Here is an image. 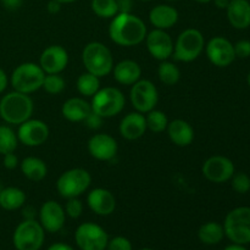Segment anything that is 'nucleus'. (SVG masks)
<instances>
[{
	"label": "nucleus",
	"mask_w": 250,
	"mask_h": 250,
	"mask_svg": "<svg viewBox=\"0 0 250 250\" xmlns=\"http://www.w3.org/2000/svg\"><path fill=\"white\" fill-rule=\"evenodd\" d=\"M207 55L210 62L217 67H226L236 59L233 44L224 37H214L207 45Z\"/></svg>",
	"instance_id": "obj_13"
},
{
	"label": "nucleus",
	"mask_w": 250,
	"mask_h": 250,
	"mask_svg": "<svg viewBox=\"0 0 250 250\" xmlns=\"http://www.w3.org/2000/svg\"><path fill=\"white\" fill-rule=\"evenodd\" d=\"M44 229L36 220H24L14 232V246L17 250H39L44 243Z\"/></svg>",
	"instance_id": "obj_9"
},
{
	"label": "nucleus",
	"mask_w": 250,
	"mask_h": 250,
	"mask_svg": "<svg viewBox=\"0 0 250 250\" xmlns=\"http://www.w3.org/2000/svg\"><path fill=\"white\" fill-rule=\"evenodd\" d=\"M167 134L177 146H188L194 141V129L185 120H173L167 125Z\"/></svg>",
	"instance_id": "obj_23"
},
{
	"label": "nucleus",
	"mask_w": 250,
	"mask_h": 250,
	"mask_svg": "<svg viewBox=\"0 0 250 250\" xmlns=\"http://www.w3.org/2000/svg\"><path fill=\"white\" fill-rule=\"evenodd\" d=\"M100 89V80L90 72H84L78 77L77 90L84 97H93Z\"/></svg>",
	"instance_id": "obj_29"
},
{
	"label": "nucleus",
	"mask_w": 250,
	"mask_h": 250,
	"mask_svg": "<svg viewBox=\"0 0 250 250\" xmlns=\"http://www.w3.org/2000/svg\"><path fill=\"white\" fill-rule=\"evenodd\" d=\"M1 4L9 11H15L21 7L22 0H1Z\"/></svg>",
	"instance_id": "obj_42"
},
{
	"label": "nucleus",
	"mask_w": 250,
	"mask_h": 250,
	"mask_svg": "<svg viewBox=\"0 0 250 250\" xmlns=\"http://www.w3.org/2000/svg\"><path fill=\"white\" fill-rule=\"evenodd\" d=\"M93 12L102 19H112L119 14L116 0H92Z\"/></svg>",
	"instance_id": "obj_31"
},
{
	"label": "nucleus",
	"mask_w": 250,
	"mask_h": 250,
	"mask_svg": "<svg viewBox=\"0 0 250 250\" xmlns=\"http://www.w3.org/2000/svg\"><path fill=\"white\" fill-rule=\"evenodd\" d=\"M92 176L84 168H71L65 171L56 182V189L66 199L78 198L89 188Z\"/></svg>",
	"instance_id": "obj_8"
},
{
	"label": "nucleus",
	"mask_w": 250,
	"mask_h": 250,
	"mask_svg": "<svg viewBox=\"0 0 250 250\" xmlns=\"http://www.w3.org/2000/svg\"><path fill=\"white\" fill-rule=\"evenodd\" d=\"M167 1H176V0H167Z\"/></svg>",
	"instance_id": "obj_54"
},
{
	"label": "nucleus",
	"mask_w": 250,
	"mask_h": 250,
	"mask_svg": "<svg viewBox=\"0 0 250 250\" xmlns=\"http://www.w3.org/2000/svg\"><path fill=\"white\" fill-rule=\"evenodd\" d=\"M141 250H154V249H150V248H143V249H141Z\"/></svg>",
	"instance_id": "obj_52"
},
{
	"label": "nucleus",
	"mask_w": 250,
	"mask_h": 250,
	"mask_svg": "<svg viewBox=\"0 0 250 250\" xmlns=\"http://www.w3.org/2000/svg\"><path fill=\"white\" fill-rule=\"evenodd\" d=\"M82 61L87 72L97 77H104L114 68V58L107 46L100 42H92L84 46L82 51Z\"/></svg>",
	"instance_id": "obj_3"
},
{
	"label": "nucleus",
	"mask_w": 250,
	"mask_h": 250,
	"mask_svg": "<svg viewBox=\"0 0 250 250\" xmlns=\"http://www.w3.org/2000/svg\"><path fill=\"white\" fill-rule=\"evenodd\" d=\"M129 99L137 111L146 114L155 109L159 102V93L151 81L139 80L132 84Z\"/></svg>",
	"instance_id": "obj_11"
},
{
	"label": "nucleus",
	"mask_w": 250,
	"mask_h": 250,
	"mask_svg": "<svg viewBox=\"0 0 250 250\" xmlns=\"http://www.w3.org/2000/svg\"><path fill=\"white\" fill-rule=\"evenodd\" d=\"M126 99L124 93L115 87H105L99 89L92 99V111L102 116L103 119H110L124 110Z\"/></svg>",
	"instance_id": "obj_6"
},
{
	"label": "nucleus",
	"mask_w": 250,
	"mask_h": 250,
	"mask_svg": "<svg viewBox=\"0 0 250 250\" xmlns=\"http://www.w3.org/2000/svg\"><path fill=\"white\" fill-rule=\"evenodd\" d=\"M48 250H75L72 247H70L68 244L65 243H55L53 246H50Z\"/></svg>",
	"instance_id": "obj_46"
},
{
	"label": "nucleus",
	"mask_w": 250,
	"mask_h": 250,
	"mask_svg": "<svg viewBox=\"0 0 250 250\" xmlns=\"http://www.w3.org/2000/svg\"><path fill=\"white\" fill-rule=\"evenodd\" d=\"M45 72L34 62H24L17 66L11 75V85L16 92L31 94L41 89Z\"/></svg>",
	"instance_id": "obj_4"
},
{
	"label": "nucleus",
	"mask_w": 250,
	"mask_h": 250,
	"mask_svg": "<svg viewBox=\"0 0 250 250\" xmlns=\"http://www.w3.org/2000/svg\"><path fill=\"white\" fill-rule=\"evenodd\" d=\"M226 10L229 23L234 28L244 29L250 26V2L248 0H231Z\"/></svg>",
	"instance_id": "obj_21"
},
{
	"label": "nucleus",
	"mask_w": 250,
	"mask_h": 250,
	"mask_svg": "<svg viewBox=\"0 0 250 250\" xmlns=\"http://www.w3.org/2000/svg\"><path fill=\"white\" fill-rule=\"evenodd\" d=\"M158 76L159 80H160L161 83H164V84L175 85L176 83L180 81L181 72L180 68H178L175 63L165 60L159 65Z\"/></svg>",
	"instance_id": "obj_30"
},
{
	"label": "nucleus",
	"mask_w": 250,
	"mask_h": 250,
	"mask_svg": "<svg viewBox=\"0 0 250 250\" xmlns=\"http://www.w3.org/2000/svg\"><path fill=\"white\" fill-rule=\"evenodd\" d=\"M7 82H9V81H7L6 73H5V71L2 70V68H0V94L6 89Z\"/></svg>",
	"instance_id": "obj_45"
},
{
	"label": "nucleus",
	"mask_w": 250,
	"mask_h": 250,
	"mask_svg": "<svg viewBox=\"0 0 250 250\" xmlns=\"http://www.w3.org/2000/svg\"><path fill=\"white\" fill-rule=\"evenodd\" d=\"M225 236L224 226H221L217 222H207L202 225L198 231V238L202 243L208 246H214L220 243Z\"/></svg>",
	"instance_id": "obj_28"
},
{
	"label": "nucleus",
	"mask_w": 250,
	"mask_h": 250,
	"mask_svg": "<svg viewBox=\"0 0 250 250\" xmlns=\"http://www.w3.org/2000/svg\"><path fill=\"white\" fill-rule=\"evenodd\" d=\"M203 175L214 183L226 182L234 175V165L226 156H211L203 165Z\"/></svg>",
	"instance_id": "obj_14"
},
{
	"label": "nucleus",
	"mask_w": 250,
	"mask_h": 250,
	"mask_svg": "<svg viewBox=\"0 0 250 250\" xmlns=\"http://www.w3.org/2000/svg\"><path fill=\"white\" fill-rule=\"evenodd\" d=\"M195 1H198V2H202V4H208V2L212 1V0H195Z\"/></svg>",
	"instance_id": "obj_50"
},
{
	"label": "nucleus",
	"mask_w": 250,
	"mask_h": 250,
	"mask_svg": "<svg viewBox=\"0 0 250 250\" xmlns=\"http://www.w3.org/2000/svg\"><path fill=\"white\" fill-rule=\"evenodd\" d=\"M114 78L124 85H132L141 80L142 68L138 62L133 60H122L112 68Z\"/></svg>",
	"instance_id": "obj_24"
},
{
	"label": "nucleus",
	"mask_w": 250,
	"mask_h": 250,
	"mask_svg": "<svg viewBox=\"0 0 250 250\" xmlns=\"http://www.w3.org/2000/svg\"><path fill=\"white\" fill-rule=\"evenodd\" d=\"M21 171L26 178L34 181V182H39L45 178L46 173H48V167L42 159L36 158V156H28L22 160Z\"/></svg>",
	"instance_id": "obj_26"
},
{
	"label": "nucleus",
	"mask_w": 250,
	"mask_h": 250,
	"mask_svg": "<svg viewBox=\"0 0 250 250\" xmlns=\"http://www.w3.org/2000/svg\"><path fill=\"white\" fill-rule=\"evenodd\" d=\"M146 129H148V127H146V116L138 111L126 115L121 120L119 127L120 134L127 141L139 139L144 136Z\"/></svg>",
	"instance_id": "obj_20"
},
{
	"label": "nucleus",
	"mask_w": 250,
	"mask_h": 250,
	"mask_svg": "<svg viewBox=\"0 0 250 250\" xmlns=\"http://www.w3.org/2000/svg\"><path fill=\"white\" fill-rule=\"evenodd\" d=\"M61 2H59L58 0H49V2L46 4V10H48L50 14L55 15V14H59L61 10Z\"/></svg>",
	"instance_id": "obj_43"
},
{
	"label": "nucleus",
	"mask_w": 250,
	"mask_h": 250,
	"mask_svg": "<svg viewBox=\"0 0 250 250\" xmlns=\"http://www.w3.org/2000/svg\"><path fill=\"white\" fill-rule=\"evenodd\" d=\"M109 37L117 45H138L146 39V26L136 15L117 14L109 26Z\"/></svg>",
	"instance_id": "obj_1"
},
{
	"label": "nucleus",
	"mask_w": 250,
	"mask_h": 250,
	"mask_svg": "<svg viewBox=\"0 0 250 250\" xmlns=\"http://www.w3.org/2000/svg\"><path fill=\"white\" fill-rule=\"evenodd\" d=\"M65 212L71 219H78L83 212V204L78 198H70L65 205Z\"/></svg>",
	"instance_id": "obj_36"
},
{
	"label": "nucleus",
	"mask_w": 250,
	"mask_h": 250,
	"mask_svg": "<svg viewBox=\"0 0 250 250\" xmlns=\"http://www.w3.org/2000/svg\"><path fill=\"white\" fill-rule=\"evenodd\" d=\"M58 1L61 2V4H70V2L77 1V0H58Z\"/></svg>",
	"instance_id": "obj_49"
},
{
	"label": "nucleus",
	"mask_w": 250,
	"mask_h": 250,
	"mask_svg": "<svg viewBox=\"0 0 250 250\" xmlns=\"http://www.w3.org/2000/svg\"><path fill=\"white\" fill-rule=\"evenodd\" d=\"M149 21L155 28L168 29L178 21V11L170 5H156L149 12Z\"/></svg>",
	"instance_id": "obj_22"
},
{
	"label": "nucleus",
	"mask_w": 250,
	"mask_h": 250,
	"mask_svg": "<svg viewBox=\"0 0 250 250\" xmlns=\"http://www.w3.org/2000/svg\"><path fill=\"white\" fill-rule=\"evenodd\" d=\"M247 81H248V84L250 85V72H249V75H248V78H247Z\"/></svg>",
	"instance_id": "obj_51"
},
{
	"label": "nucleus",
	"mask_w": 250,
	"mask_h": 250,
	"mask_svg": "<svg viewBox=\"0 0 250 250\" xmlns=\"http://www.w3.org/2000/svg\"><path fill=\"white\" fill-rule=\"evenodd\" d=\"M89 209L99 216L111 215L116 209V199L110 190L105 188H95L87 197Z\"/></svg>",
	"instance_id": "obj_19"
},
{
	"label": "nucleus",
	"mask_w": 250,
	"mask_h": 250,
	"mask_svg": "<svg viewBox=\"0 0 250 250\" xmlns=\"http://www.w3.org/2000/svg\"><path fill=\"white\" fill-rule=\"evenodd\" d=\"M224 250H247L244 247H242L241 244H233V246H229L227 248H225Z\"/></svg>",
	"instance_id": "obj_48"
},
{
	"label": "nucleus",
	"mask_w": 250,
	"mask_h": 250,
	"mask_svg": "<svg viewBox=\"0 0 250 250\" xmlns=\"http://www.w3.org/2000/svg\"><path fill=\"white\" fill-rule=\"evenodd\" d=\"M146 49L154 59L160 61L167 60L173 54V42L170 34L164 29L155 28L146 33Z\"/></svg>",
	"instance_id": "obj_15"
},
{
	"label": "nucleus",
	"mask_w": 250,
	"mask_h": 250,
	"mask_svg": "<svg viewBox=\"0 0 250 250\" xmlns=\"http://www.w3.org/2000/svg\"><path fill=\"white\" fill-rule=\"evenodd\" d=\"M49 138V127L41 120H27L20 125L17 139L26 146H39Z\"/></svg>",
	"instance_id": "obj_12"
},
{
	"label": "nucleus",
	"mask_w": 250,
	"mask_h": 250,
	"mask_svg": "<svg viewBox=\"0 0 250 250\" xmlns=\"http://www.w3.org/2000/svg\"><path fill=\"white\" fill-rule=\"evenodd\" d=\"M84 125L88 127V128L90 129H98L102 127V124H103V117L99 116L98 114H95V112L90 111V114L88 115L87 117L84 119Z\"/></svg>",
	"instance_id": "obj_39"
},
{
	"label": "nucleus",
	"mask_w": 250,
	"mask_h": 250,
	"mask_svg": "<svg viewBox=\"0 0 250 250\" xmlns=\"http://www.w3.org/2000/svg\"><path fill=\"white\" fill-rule=\"evenodd\" d=\"M66 87L65 80L61 77L59 73H51V75H45L43 81V88L49 94H59L62 92Z\"/></svg>",
	"instance_id": "obj_34"
},
{
	"label": "nucleus",
	"mask_w": 250,
	"mask_h": 250,
	"mask_svg": "<svg viewBox=\"0 0 250 250\" xmlns=\"http://www.w3.org/2000/svg\"><path fill=\"white\" fill-rule=\"evenodd\" d=\"M232 187L237 193L244 194L250 189V178L243 172L236 173L232 176Z\"/></svg>",
	"instance_id": "obj_35"
},
{
	"label": "nucleus",
	"mask_w": 250,
	"mask_h": 250,
	"mask_svg": "<svg viewBox=\"0 0 250 250\" xmlns=\"http://www.w3.org/2000/svg\"><path fill=\"white\" fill-rule=\"evenodd\" d=\"M141 1H150V0H141Z\"/></svg>",
	"instance_id": "obj_53"
},
{
	"label": "nucleus",
	"mask_w": 250,
	"mask_h": 250,
	"mask_svg": "<svg viewBox=\"0 0 250 250\" xmlns=\"http://www.w3.org/2000/svg\"><path fill=\"white\" fill-rule=\"evenodd\" d=\"M92 111V106L82 98H70L63 103L61 114L71 122H83Z\"/></svg>",
	"instance_id": "obj_25"
},
{
	"label": "nucleus",
	"mask_w": 250,
	"mask_h": 250,
	"mask_svg": "<svg viewBox=\"0 0 250 250\" xmlns=\"http://www.w3.org/2000/svg\"><path fill=\"white\" fill-rule=\"evenodd\" d=\"M233 48H234V54H236V58L246 59L250 56V42L249 41L237 42V44H234Z\"/></svg>",
	"instance_id": "obj_38"
},
{
	"label": "nucleus",
	"mask_w": 250,
	"mask_h": 250,
	"mask_svg": "<svg viewBox=\"0 0 250 250\" xmlns=\"http://www.w3.org/2000/svg\"><path fill=\"white\" fill-rule=\"evenodd\" d=\"M36 209L33 207H26L22 211V216L24 217V220H36Z\"/></svg>",
	"instance_id": "obj_44"
},
{
	"label": "nucleus",
	"mask_w": 250,
	"mask_h": 250,
	"mask_svg": "<svg viewBox=\"0 0 250 250\" xmlns=\"http://www.w3.org/2000/svg\"><path fill=\"white\" fill-rule=\"evenodd\" d=\"M146 114H148L146 116V127L151 132H154V133H161V132H164L167 128L168 120L165 112L154 109L151 111L146 112Z\"/></svg>",
	"instance_id": "obj_33"
},
{
	"label": "nucleus",
	"mask_w": 250,
	"mask_h": 250,
	"mask_svg": "<svg viewBox=\"0 0 250 250\" xmlns=\"http://www.w3.org/2000/svg\"><path fill=\"white\" fill-rule=\"evenodd\" d=\"M75 241L81 250H105L109 236L99 225L84 222L76 229Z\"/></svg>",
	"instance_id": "obj_10"
},
{
	"label": "nucleus",
	"mask_w": 250,
	"mask_h": 250,
	"mask_svg": "<svg viewBox=\"0 0 250 250\" xmlns=\"http://www.w3.org/2000/svg\"><path fill=\"white\" fill-rule=\"evenodd\" d=\"M19 165V158L14 153L5 154L4 155V166L7 170H14Z\"/></svg>",
	"instance_id": "obj_40"
},
{
	"label": "nucleus",
	"mask_w": 250,
	"mask_h": 250,
	"mask_svg": "<svg viewBox=\"0 0 250 250\" xmlns=\"http://www.w3.org/2000/svg\"><path fill=\"white\" fill-rule=\"evenodd\" d=\"M26 203V194L22 189L17 187L2 188L0 192V207L7 211L22 208Z\"/></svg>",
	"instance_id": "obj_27"
},
{
	"label": "nucleus",
	"mask_w": 250,
	"mask_h": 250,
	"mask_svg": "<svg viewBox=\"0 0 250 250\" xmlns=\"http://www.w3.org/2000/svg\"><path fill=\"white\" fill-rule=\"evenodd\" d=\"M66 212L65 209L55 200H49L42 205L39 210V224L44 231L55 233L59 232L65 225Z\"/></svg>",
	"instance_id": "obj_16"
},
{
	"label": "nucleus",
	"mask_w": 250,
	"mask_h": 250,
	"mask_svg": "<svg viewBox=\"0 0 250 250\" xmlns=\"http://www.w3.org/2000/svg\"><path fill=\"white\" fill-rule=\"evenodd\" d=\"M107 250H132V244L126 237L117 236L109 241L106 247Z\"/></svg>",
	"instance_id": "obj_37"
},
{
	"label": "nucleus",
	"mask_w": 250,
	"mask_h": 250,
	"mask_svg": "<svg viewBox=\"0 0 250 250\" xmlns=\"http://www.w3.org/2000/svg\"><path fill=\"white\" fill-rule=\"evenodd\" d=\"M33 114V100L28 94L14 90L0 100V117L6 124L21 125L31 119Z\"/></svg>",
	"instance_id": "obj_2"
},
{
	"label": "nucleus",
	"mask_w": 250,
	"mask_h": 250,
	"mask_svg": "<svg viewBox=\"0 0 250 250\" xmlns=\"http://www.w3.org/2000/svg\"><path fill=\"white\" fill-rule=\"evenodd\" d=\"M119 146L116 139L106 133L94 134L88 141V151L94 159L100 161H110L116 156Z\"/></svg>",
	"instance_id": "obj_18"
},
{
	"label": "nucleus",
	"mask_w": 250,
	"mask_h": 250,
	"mask_svg": "<svg viewBox=\"0 0 250 250\" xmlns=\"http://www.w3.org/2000/svg\"><path fill=\"white\" fill-rule=\"evenodd\" d=\"M1 189H2V187H0V192H1Z\"/></svg>",
	"instance_id": "obj_55"
},
{
	"label": "nucleus",
	"mask_w": 250,
	"mask_h": 250,
	"mask_svg": "<svg viewBox=\"0 0 250 250\" xmlns=\"http://www.w3.org/2000/svg\"><path fill=\"white\" fill-rule=\"evenodd\" d=\"M68 53L61 45H50L44 49L39 58V66L45 75L60 73L67 67Z\"/></svg>",
	"instance_id": "obj_17"
},
{
	"label": "nucleus",
	"mask_w": 250,
	"mask_h": 250,
	"mask_svg": "<svg viewBox=\"0 0 250 250\" xmlns=\"http://www.w3.org/2000/svg\"><path fill=\"white\" fill-rule=\"evenodd\" d=\"M229 1H231V0H214L215 5H216V7H219V9H227Z\"/></svg>",
	"instance_id": "obj_47"
},
{
	"label": "nucleus",
	"mask_w": 250,
	"mask_h": 250,
	"mask_svg": "<svg viewBox=\"0 0 250 250\" xmlns=\"http://www.w3.org/2000/svg\"><path fill=\"white\" fill-rule=\"evenodd\" d=\"M119 14H131L132 0H116Z\"/></svg>",
	"instance_id": "obj_41"
},
{
	"label": "nucleus",
	"mask_w": 250,
	"mask_h": 250,
	"mask_svg": "<svg viewBox=\"0 0 250 250\" xmlns=\"http://www.w3.org/2000/svg\"><path fill=\"white\" fill-rule=\"evenodd\" d=\"M17 134L7 126H0V154L14 153L17 148Z\"/></svg>",
	"instance_id": "obj_32"
},
{
	"label": "nucleus",
	"mask_w": 250,
	"mask_h": 250,
	"mask_svg": "<svg viewBox=\"0 0 250 250\" xmlns=\"http://www.w3.org/2000/svg\"><path fill=\"white\" fill-rule=\"evenodd\" d=\"M205 48L204 36L199 29H185L173 45V58L182 62L197 60Z\"/></svg>",
	"instance_id": "obj_5"
},
{
	"label": "nucleus",
	"mask_w": 250,
	"mask_h": 250,
	"mask_svg": "<svg viewBox=\"0 0 250 250\" xmlns=\"http://www.w3.org/2000/svg\"><path fill=\"white\" fill-rule=\"evenodd\" d=\"M224 231L233 243H250V208L241 207L229 211L225 219Z\"/></svg>",
	"instance_id": "obj_7"
}]
</instances>
